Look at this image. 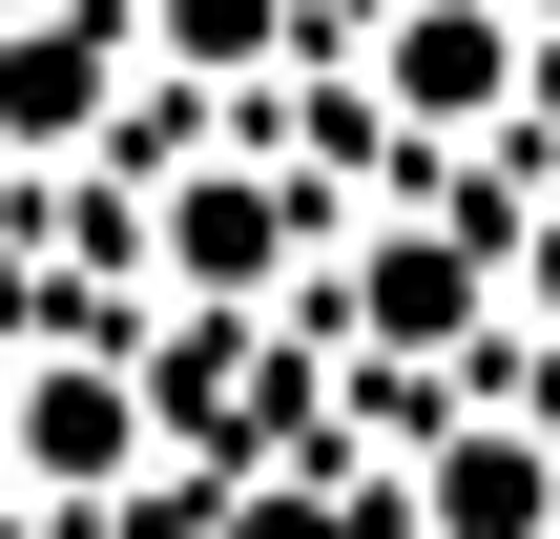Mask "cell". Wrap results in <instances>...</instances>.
Here are the masks:
<instances>
[{"instance_id": "cell-1", "label": "cell", "mask_w": 560, "mask_h": 539, "mask_svg": "<svg viewBox=\"0 0 560 539\" xmlns=\"http://www.w3.org/2000/svg\"><path fill=\"white\" fill-rule=\"evenodd\" d=\"M436 539H540V457L520 436H457L436 457Z\"/></svg>"}, {"instance_id": "cell-2", "label": "cell", "mask_w": 560, "mask_h": 539, "mask_svg": "<svg viewBox=\"0 0 560 539\" xmlns=\"http://www.w3.org/2000/svg\"><path fill=\"white\" fill-rule=\"evenodd\" d=\"M125 436H145V415H125V374H42V415H21V457H42V478H104Z\"/></svg>"}, {"instance_id": "cell-3", "label": "cell", "mask_w": 560, "mask_h": 539, "mask_svg": "<svg viewBox=\"0 0 560 539\" xmlns=\"http://www.w3.org/2000/svg\"><path fill=\"white\" fill-rule=\"evenodd\" d=\"M83 104H104V42H21V62H0V125H21V145H62Z\"/></svg>"}, {"instance_id": "cell-4", "label": "cell", "mask_w": 560, "mask_h": 539, "mask_svg": "<svg viewBox=\"0 0 560 539\" xmlns=\"http://www.w3.org/2000/svg\"><path fill=\"white\" fill-rule=\"evenodd\" d=\"M270 229H312V208H270V187H187V270H208V291H249Z\"/></svg>"}, {"instance_id": "cell-5", "label": "cell", "mask_w": 560, "mask_h": 539, "mask_svg": "<svg viewBox=\"0 0 560 539\" xmlns=\"http://www.w3.org/2000/svg\"><path fill=\"white\" fill-rule=\"evenodd\" d=\"M457 291H478V249H436V229H395V249H374V332H436Z\"/></svg>"}, {"instance_id": "cell-6", "label": "cell", "mask_w": 560, "mask_h": 539, "mask_svg": "<svg viewBox=\"0 0 560 539\" xmlns=\"http://www.w3.org/2000/svg\"><path fill=\"white\" fill-rule=\"evenodd\" d=\"M395 83H416V104H499V21H416Z\"/></svg>"}, {"instance_id": "cell-7", "label": "cell", "mask_w": 560, "mask_h": 539, "mask_svg": "<svg viewBox=\"0 0 560 539\" xmlns=\"http://www.w3.org/2000/svg\"><path fill=\"white\" fill-rule=\"evenodd\" d=\"M166 42H187V62H270V42H291V0H166Z\"/></svg>"}, {"instance_id": "cell-8", "label": "cell", "mask_w": 560, "mask_h": 539, "mask_svg": "<svg viewBox=\"0 0 560 539\" xmlns=\"http://www.w3.org/2000/svg\"><path fill=\"white\" fill-rule=\"evenodd\" d=\"M540 312H560V249H540Z\"/></svg>"}]
</instances>
